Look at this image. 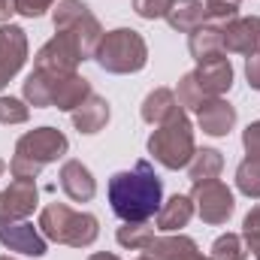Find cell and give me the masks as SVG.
Instances as JSON below:
<instances>
[{
    "label": "cell",
    "mask_w": 260,
    "mask_h": 260,
    "mask_svg": "<svg viewBox=\"0 0 260 260\" xmlns=\"http://www.w3.org/2000/svg\"><path fill=\"white\" fill-rule=\"evenodd\" d=\"M40 203V188L37 182H21L15 179L6 191H0V224L9 221H24Z\"/></svg>",
    "instance_id": "11"
},
{
    "label": "cell",
    "mask_w": 260,
    "mask_h": 260,
    "mask_svg": "<svg viewBox=\"0 0 260 260\" xmlns=\"http://www.w3.org/2000/svg\"><path fill=\"white\" fill-rule=\"evenodd\" d=\"M245 79H248V85L254 91H260V52L245 58Z\"/></svg>",
    "instance_id": "35"
},
{
    "label": "cell",
    "mask_w": 260,
    "mask_h": 260,
    "mask_svg": "<svg viewBox=\"0 0 260 260\" xmlns=\"http://www.w3.org/2000/svg\"><path fill=\"white\" fill-rule=\"evenodd\" d=\"M73 115V127L79 130V133H85V136H94V133H100V130L109 124V103H106V97H100V94H91L79 109H73L70 112Z\"/></svg>",
    "instance_id": "20"
},
{
    "label": "cell",
    "mask_w": 260,
    "mask_h": 260,
    "mask_svg": "<svg viewBox=\"0 0 260 260\" xmlns=\"http://www.w3.org/2000/svg\"><path fill=\"white\" fill-rule=\"evenodd\" d=\"M197 127L209 136H227L236 127V106L227 103L224 97H209L197 109Z\"/></svg>",
    "instance_id": "14"
},
{
    "label": "cell",
    "mask_w": 260,
    "mask_h": 260,
    "mask_svg": "<svg viewBox=\"0 0 260 260\" xmlns=\"http://www.w3.org/2000/svg\"><path fill=\"white\" fill-rule=\"evenodd\" d=\"M12 6L24 18H40V15H46L55 6V0H12Z\"/></svg>",
    "instance_id": "33"
},
{
    "label": "cell",
    "mask_w": 260,
    "mask_h": 260,
    "mask_svg": "<svg viewBox=\"0 0 260 260\" xmlns=\"http://www.w3.org/2000/svg\"><path fill=\"white\" fill-rule=\"evenodd\" d=\"M91 94H94V91H91V82H88L85 76H79V73H67V76L58 79V85H55L52 109H58V112H73V109H79Z\"/></svg>",
    "instance_id": "19"
},
{
    "label": "cell",
    "mask_w": 260,
    "mask_h": 260,
    "mask_svg": "<svg viewBox=\"0 0 260 260\" xmlns=\"http://www.w3.org/2000/svg\"><path fill=\"white\" fill-rule=\"evenodd\" d=\"M61 191H64L73 203H91L97 194V182L91 176V170L82 160H64L61 164Z\"/></svg>",
    "instance_id": "16"
},
{
    "label": "cell",
    "mask_w": 260,
    "mask_h": 260,
    "mask_svg": "<svg viewBox=\"0 0 260 260\" xmlns=\"http://www.w3.org/2000/svg\"><path fill=\"white\" fill-rule=\"evenodd\" d=\"M12 12H15V6H12V0H0V24H6Z\"/></svg>",
    "instance_id": "36"
},
{
    "label": "cell",
    "mask_w": 260,
    "mask_h": 260,
    "mask_svg": "<svg viewBox=\"0 0 260 260\" xmlns=\"http://www.w3.org/2000/svg\"><path fill=\"white\" fill-rule=\"evenodd\" d=\"M242 148H245V157L260 160V121H251L242 130Z\"/></svg>",
    "instance_id": "34"
},
{
    "label": "cell",
    "mask_w": 260,
    "mask_h": 260,
    "mask_svg": "<svg viewBox=\"0 0 260 260\" xmlns=\"http://www.w3.org/2000/svg\"><path fill=\"white\" fill-rule=\"evenodd\" d=\"M173 0H133V12L145 21H154V18H167Z\"/></svg>",
    "instance_id": "32"
},
{
    "label": "cell",
    "mask_w": 260,
    "mask_h": 260,
    "mask_svg": "<svg viewBox=\"0 0 260 260\" xmlns=\"http://www.w3.org/2000/svg\"><path fill=\"white\" fill-rule=\"evenodd\" d=\"M88 260H121L118 254H112V251H97V254H91Z\"/></svg>",
    "instance_id": "37"
},
{
    "label": "cell",
    "mask_w": 260,
    "mask_h": 260,
    "mask_svg": "<svg viewBox=\"0 0 260 260\" xmlns=\"http://www.w3.org/2000/svg\"><path fill=\"white\" fill-rule=\"evenodd\" d=\"M37 227L49 242L70 245V248H91L100 236V221L91 212H76L67 203H49L40 212Z\"/></svg>",
    "instance_id": "2"
},
{
    "label": "cell",
    "mask_w": 260,
    "mask_h": 260,
    "mask_svg": "<svg viewBox=\"0 0 260 260\" xmlns=\"http://www.w3.org/2000/svg\"><path fill=\"white\" fill-rule=\"evenodd\" d=\"M194 212L197 209H194L191 194H173L170 200L160 203V209L154 215V224H157L160 233H182V227L191 224Z\"/></svg>",
    "instance_id": "18"
},
{
    "label": "cell",
    "mask_w": 260,
    "mask_h": 260,
    "mask_svg": "<svg viewBox=\"0 0 260 260\" xmlns=\"http://www.w3.org/2000/svg\"><path fill=\"white\" fill-rule=\"evenodd\" d=\"M136 260H151V257H148V254H142V257H136Z\"/></svg>",
    "instance_id": "41"
},
{
    "label": "cell",
    "mask_w": 260,
    "mask_h": 260,
    "mask_svg": "<svg viewBox=\"0 0 260 260\" xmlns=\"http://www.w3.org/2000/svg\"><path fill=\"white\" fill-rule=\"evenodd\" d=\"M94 61L100 64V70H106L112 76L139 73L148 64V43L133 27L106 30L103 40H100V46H97V52H94Z\"/></svg>",
    "instance_id": "4"
},
{
    "label": "cell",
    "mask_w": 260,
    "mask_h": 260,
    "mask_svg": "<svg viewBox=\"0 0 260 260\" xmlns=\"http://www.w3.org/2000/svg\"><path fill=\"white\" fill-rule=\"evenodd\" d=\"M197 85L203 88L206 97H224L230 88H233V64L230 58H212V61H203L194 70Z\"/></svg>",
    "instance_id": "15"
},
{
    "label": "cell",
    "mask_w": 260,
    "mask_h": 260,
    "mask_svg": "<svg viewBox=\"0 0 260 260\" xmlns=\"http://www.w3.org/2000/svg\"><path fill=\"white\" fill-rule=\"evenodd\" d=\"M85 61L79 43L70 37L55 30V37L49 43L40 46L37 58H34V70H49V73H79V64Z\"/></svg>",
    "instance_id": "8"
},
{
    "label": "cell",
    "mask_w": 260,
    "mask_h": 260,
    "mask_svg": "<svg viewBox=\"0 0 260 260\" xmlns=\"http://www.w3.org/2000/svg\"><path fill=\"white\" fill-rule=\"evenodd\" d=\"M176 100H179V106L182 109H200L209 97L203 94V88L197 85V79H194V73H185L182 79H179V88H176Z\"/></svg>",
    "instance_id": "28"
},
{
    "label": "cell",
    "mask_w": 260,
    "mask_h": 260,
    "mask_svg": "<svg viewBox=\"0 0 260 260\" xmlns=\"http://www.w3.org/2000/svg\"><path fill=\"white\" fill-rule=\"evenodd\" d=\"M27 61V34L18 24H0V91L21 73Z\"/></svg>",
    "instance_id": "9"
},
{
    "label": "cell",
    "mask_w": 260,
    "mask_h": 260,
    "mask_svg": "<svg viewBox=\"0 0 260 260\" xmlns=\"http://www.w3.org/2000/svg\"><path fill=\"white\" fill-rule=\"evenodd\" d=\"M148 154L164 167V170H185L194 157V127L185 115V109H179L176 115H170L164 124L151 130L148 136Z\"/></svg>",
    "instance_id": "3"
},
{
    "label": "cell",
    "mask_w": 260,
    "mask_h": 260,
    "mask_svg": "<svg viewBox=\"0 0 260 260\" xmlns=\"http://www.w3.org/2000/svg\"><path fill=\"white\" fill-rule=\"evenodd\" d=\"M224 170V154L218 148H197L191 164H188V176L191 182H209V179H218Z\"/></svg>",
    "instance_id": "24"
},
{
    "label": "cell",
    "mask_w": 260,
    "mask_h": 260,
    "mask_svg": "<svg viewBox=\"0 0 260 260\" xmlns=\"http://www.w3.org/2000/svg\"><path fill=\"white\" fill-rule=\"evenodd\" d=\"M236 188L248 197V200H260V160L245 157L236 167Z\"/></svg>",
    "instance_id": "27"
},
{
    "label": "cell",
    "mask_w": 260,
    "mask_h": 260,
    "mask_svg": "<svg viewBox=\"0 0 260 260\" xmlns=\"http://www.w3.org/2000/svg\"><path fill=\"white\" fill-rule=\"evenodd\" d=\"M30 118V106L18 97H0V124H24Z\"/></svg>",
    "instance_id": "30"
},
{
    "label": "cell",
    "mask_w": 260,
    "mask_h": 260,
    "mask_svg": "<svg viewBox=\"0 0 260 260\" xmlns=\"http://www.w3.org/2000/svg\"><path fill=\"white\" fill-rule=\"evenodd\" d=\"M254 257H257V260H260V245H257V248H254Z\"/></svg>",
    "instance_id": "40"
},
{
    "label": "cell",
    "mask_w": 260,
    "mask_h": 260,
    "mask_svg": "<svg viewBox=\"0 0 260 260\" xmlns=\"http://www.w3.org/2000/svg\"><path fill=\"white\" fill-rule=\"evenodd\" d=\"M188 52H191V58H194L197 64L212 61V58H224L227 55L224 52V24L206 21L197 30H191L188 34Z\"/></svg>",
    "instance_id": "17"
},
{
    "label": "cell",
    "mask_w": 260,
    "mask_h": 260,
    "mask_svg": "<svg viewBox=\"0 0 260 260\" xmlns=\"http://www.w3.org/2000/svg\"><path fill=\"white\" fill-rule=\"evenodd\" d=\"M52 21H55V30L70 34L79 43L85 61L94 58V52H97L106 30L97 21V15L88 9V3H82V0H58V6H52Z\"/></svg>",
    "instance_id": "5"
},
{
    "label": "cell",
    "mask_w": 260,
    "mask_h": 260,
    "mask_svg": "<svg viewBox=\"0 0 260 260\" xmlns=\"http://www.w3.org/2000/svg\"><path fill=\"white\" fill-rule=\"evenodd\" d=\"M0 245L9 248V251H18L24 257H46V251H49V239L27 218L0 224Z\"/></svg>",
    "instance_id": "10"
},
{
    "label": "cell",
    "mask_w": 260,
    "mask_h": 260,
    "mask_svg": "<svg viewBox=\"0 0 260 260\" xmlns=\"http://www.w3.org/2000/svg\"><path fill=\"white\" fill-rule=\"evenodd\" d=\"M106 197L121 221H148L164 203V182L148 160H136L133 170H118L109 179Z\"/></svg>",
    "instance_id": "1"
},
{
    "label": "cell",
    "mask_w": 260,
    "mask_h": 260,
    "mask_svg": "<svg viewBox=\"0 0 260 260\" xmlns=\"http://www.w3.org/2000/svg\"><path fill=\"white\" fill-rule=\"evenodd\" d=\"M67 73H49V70H34L27 79H24V88H21V100L34 109H49L52 106V94H55V85L58 79Z\"/></svg>",
    "instance_id": "21"
},
{
    "label": "cell",
    "mask_w": 260,
    "mask_h": 260,
    "mask_svg": "<svg viewBox=\"0 0 260 260\" xmlns=\"http://www.w3.org/2000/svg\"><path fill=\"white\" fill-rule=\"evenodd\" d=\"M212 260H248V248L239 233H221L212 242Z\"/></svg>",
    "instance_id": "26"
},
{
    "label": "cell",
    "mask_w": 260,
    "mask_h": 260,
    "mask_svg": "<svg viewBox=\"0 0 260 260\" xmlns=\"http://www.w3.org/2000/svg\"><path fill=\"white\" fill-rule=\"evenodd\" d=\"M191 200H194V209H197V215H200V221L209 224V227H221V224H227L230 215L236 212L233 191H230L221 179L194 182V188H191Z\"/></svg>",
    "instance_id": "7"
},
{
    "label": "cell",
    "mask_w": 260,
    "mask_h": 260,
    "mask_svg": "<svg viewBox=\"0 0 260 260\" xmlns=\"http://www.w3.org/2000/svg\"><path fill=\"white\" fill-rule=\"evenodd\" d=\"M67 151H70V139L58 127H49V124L27 130L15 142V154L24 157V160H30L40 170L49 167V164H55V160H61Z\"/></svg>",
    "instance_id": "6"
},
{
    "label": "cell",
    "mask_w": 260,
    "mask_h": 260,
    "mask_svg": "<svg viewBox=\"0 0 260 260\" xmlns=\"http://www.w3.org/2000/svg\"><path fill=\"white\" fill-rule=\"evenodd\" d=\"M167 21L179 34H191L200 24H206V3L203 0H173Z\"/></svg>",
    "instance_id": "23"
},
{
    "label": "cell",
    "mask_w": 260,
    "mask_h": 260,
    "mask_svg": "<svg viewBox=\"0 0 260 260\" xmlns=\"http://www.w3.org/2000/svg\"><path fill=\"white\" fill-rule=\"evenodd\" d=\"M3 170H6V164H3V157H0V176H3Z\"/></svg>",
    "instance_id": "39"
},
{
    "label": "cell",
    "mask_w": 260,
    "mask_h": 260,
    "mask_svg": "<svg viewBox=\"0 0 260 260\" xmlns=\"http://www.w3.org/2000/svg\"><path fill=\"white\" fill-rule=\"evenodd\" d=\"M224 52L245 58L260 52V15L233 18L230 24H224Z\"/></svg>",
    "instance_id": "12"
},
{
    "label": "cell",
    "mask_w": 260,
    "mask_h": 260,
    "mask_svg": "<svg viewBox=\"0 0 260 260\" xmlns=\"http://www.w3.org/2000/svg\"><path fill=\"white\" fill-rule=\"evenodd\" d=\"M142 254H148L151 260H212V257H206V254L200 251V245H197L191 236H185V233L154 236L151 245H148Z\"/></svg>",
    "instance_id": "13"
},
{
    "label": "cell",
    "mask_w": 260,
    "mask_h": 260,
    "mask_svg": "<svg viewBox=\"0 0 260 260\" xmlns=\"http://www.w3.org/2000/svg\"><path fill=\"white\" fill-rule=\"evenodd\" d=\"M239 6L242 0H206V21L230 24L233 18H239Z\"/></svg>",
    "instance_id": "29"
},
{
    "label": "cell",
    "mask_w": 260,
    "mask_h": 260,
    "mask_svg": "<svg viewBox=\"0 0 260 260\" xmlns=\"http://www.w3.org/2000/svg\"><path fill=\"white\" fill-rule=\"evenodd\" d=\"M118 245L130 251H145L154 239V227H148V221H121L118 233H115Z\"/></svg>",
    "instance_id": "25"
},
{
    "label": "cell",
    "mask_w": 260,
    "mask_h": 260,
    "mask_svg": "<svg viewBox=\"0 0 260 260\" xmlns=\"http://www.w3.org/2000/svg\"><path fill=\"white\" fill-rule=\"evenodd\" d=\"M242 242H245V248L254 254V248L260 245V206H254L245 218H242Z\"/></svg>",
    "instance_id": "31"
},
{
    "label": "cell",
    "mask_w": 260,
    "mask_h": 260,
    "mask_svg": "<svg viewBox=\"0 0 260 260\" xmlns=\"http://www.w3.org/2000/svg\"><path fill=\"white\" fill-rule=\"evenodd\" d=\"M0 260H18V257H9V254H0Z\"/></svg>",
    "instance_id": "38"
},
{
    "label": "cell",
    "mask_w": 260,
    "mask_h": 260,
    "mask_svg": "<svg viewBox=\"0 0 260 260\" xmlns=\"http://www.w3.org/2000/svg\"><path fill=\"white\" fill-rule=\"evenodd\" d=\"M179 109H182V106H179V100H176V91H170V88H154V91L145 94L139 115H142L145 124L157 127V124H164L170 115H176Z\"/></svg>",
    "instance_id": "22"
}]
</instances>
